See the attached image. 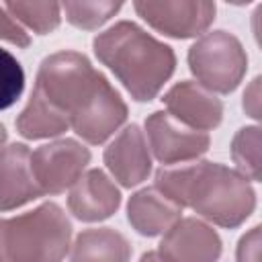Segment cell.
Segmentation results:
<instances>
[{
	"label": "cell",
	"instance_id": "1",
	"mask_svg": "<svg viewBox=\"0 0 262 262\" xmlns=\"http://www.w3.org/2000/svg\"><path fill=\"white\" fill-rule=\"evenodd\" d=\"M154 186L180 209L188 207L203 219L227 229L242 225L256 207V192L250 180L217 162L162 168Z\"/></svg>",
	"mask_w": 262,
	"mask_h": 262
},
{
	"label": "cell",
	"instance_id": "2",
	"mask_svg": "<svg viewBox=\"0 0 262 262\" xmlns=\"http://www.w3.org/2000/svg\"><path fill=\"white\" fill-rule=\"evenodd\" d=\"M92 45L96 57L139 102L156 98L176 66L172 47L129 20L96 35Z\"/></svg>",
	"mask_w": 262,
	"mask_h": 262
},
{
	"label": "cell",
	"instance_id": "3",
	"mask_svg": "<svg viewBox=\"0 0 262 262\" xmlns=\"http://www.w3.org/2000/svg\"><path fill=\"white\" fill-rule=\"evenodd\" d=\"M113 86L78 51H57L45 57L37 72L35 88L70 123L78 125L104 98Z\"/></svg>",
	"mask_w": 262,
	"mask_h": 262
},
{
	"label": "cell",
	"instance_id": "4",
	"mask_svg": "<svg viewBox=\"0 0 262 262\" xmlns=\"http://www.w3.org/2000/svg\"><path fill=\"white\" fill-rule=\"evenodd\" d=\"M72 223L55 203L0 219V262H61L70 252Z\"/></svg>",
	"mask_w": 262,
	"mask_h": 262
},
{
	"label": "cell",
	"instance_id": "5",
	"mask_svg": "<svg viewBox=\"0 0 262 262\" xmlns=\"http://www.w3.org/2000/svg\"><path fill=\"white\" fill-rule=\"evenodd\" d=\"M188 68L196 84L209 92L227 94L242 82L248 70V55L237 37L227 31H211L188 49Z\"/></svg>",
	"mask_w": 262,
	"mask_h": 262
},
{
	"label": "cell",
	"instance_id": "6",
	"mask_svg": "<svg viewBox=\"0 0 262 262\" xmlns=\"http://www.w3.org/2000/svg\"><path fill=\"white\" fill-rule=\"evenodd\" d=\"M90 162V151L76 139H57L31 151V172L43 194L72 188Z\"/></svg>",
	"mask_w": 262,
	"mask_h": 262
},
{
	"label": "cell",
	"instance_id": "7",
	"mask_svg": "<svg viewBox=\"0 0 262 262\" xmlns=\"http://www.w3.org/2000/svg\"><path fill=\"white\" fill-rule=\"evenodd\" d=\"M137 14L156 31L188 39L201 35L215 18V4L207 0H176V2H135Z\"/></svg>",
	"mask_w": 262,
	"mask_h": 262
},
{
	"label": "cell",
	"instance_id": "8",
	"mask_svg": "<svg viewBox=\"0 0 262 262\" xmlns=\"http://www.w3.org/2000/svg\"><path fill=\"white\" fill-rule=\"evenodd\" d=\"M145 133H147V147L154 151L156 160L166 166L196 160L209 149L211 143L207 133L182 125L164 111L151 113L147 117Z\"/></svg>",
	"mask_w": 262,
	"mask_h": 262
},
{
	"label": "cell",
	"instance_id": "9",
	"mask_svg": "<svg viewBox=\"0 0 262 262\" xmlns=\"http://www.w3.org/2000/svg\"><path fill=\"white\" fill-rule=\"evenodd\" d=\"M158 256L164 262H217L221 239L209 223L196 217H180L164 233Z\"/></svg>",
	"mask_w": 262,
	"mask_h": 262
},
{
	"label": "cell",
	"instance_id": "10",
	"mask_svg": "<svg viewBox=\"0 0 262 262\" xmlns=\"http://www.w3.org/2000/svg\"><path fill=\"white\" fill-rule=\"evenodd\" d=\"M164 104L168 108V115H172L176 121L203 133L215 129L223 117L221 100L213 92L190 80L174 84L164 94Z\"/></svg>",
	"mask_w": 262,
	"mask_h": 262
},
{
	"label": "cell",
	"instance_id": "11",
	"mask_svg": "<svg viewBox=\"0 0 262 262\" xmlns=\"http://www.w3.org/2000/svg\"><path fill=\"white\" fill-rule=\"evenodd\" d=\"M104 164L123 186L143 182L151 170V156L143 131L137 125L125 127L104 149Z\"/></svg>",
	"mask_w": 262,
	"mask_h": 262
},
{
	"label": "cell",
	"instance_id": "12",
	"mask_svg": "<svg viewBox=\"0 0 262 262\" xmlns=\"http://www.w3.org/2000/svg\"><path fill=\"white\" fill-rule=\"evenodd\" d=\"M121 205V192L102 170H88L70 188L68 209L80 221H102Z\"/></svg>",
	"mask_w": 262,
	"mask_h": 262
},
{
	"label": "cell",
	"instance_id": "13",
	"mask_svg": "<svg viewBox=\"0 0 262 262\" xmlns=\"http://www.w3.org/2000/svg\"><path fill=\"white\" fill-rule=\"evenodd\" d=\"M43 192L31 172V151L25 143H10L0 151V211L23 207Z\"/></svg>",
	"mask_w": 262,
	"mask_h": 262
},
{
	"label": "cell",
	"instance_id": "14",
	"mask_svg": "<svg viewBox=\"0 0 262 262\" xmlns=\"http://www.w3.org/2000/svg\"><path fill=\"white\" fill-rule=\"evenodd\" d=\"M182 209L168 201L156 186L141 188L127 203V219L131 227L147 237L166 233L178 219Z\"/></svg>",
	"mask_w": 262,
	"mask_h": 262
},
{
	"label": "cell",
	"instance_id": "15",
	"mask_svg": "<svg viewBox=\"0 0 262 262\" xmlns=\"http://www.w3.org/2000/svg\"><path fill=\"white\" fill-rule=\"evenodd\" d=\"M131 246L111 227L84 229L72 244L70 262H129Z\"/></svg>",
	"mask_w": 262,
	"mask_h": 262
},
{
	"label": "cell",
	"instance_id": "16",
	"mask_svg": "<svg viewBox=\"0 0 262 262\" xmlns=\"http://www.w3.org/2000/svg\"><path fill=\"white\" fill-rule=\"evenodd\" d=\"M70 127L68 119L53 108L37 90H33L27 106L16 119V129L27 139H43L61 135Z\"/></svg>",
	"mask_w": 262,
	"mask_h": 262
},
{
	"label": "cell",
	"instance_id": "17",
	"mask_svg": "<svg viewBox=\"0 0 262 262\" xmlns=\"http://www.w3.org/2000/svg\"><path fill=\"white\" fill-rule=\"evenodd\" d=\"M6 12L14 18L25 23L39 35L51 33L59 25V10L57 2H6Z\"/></svg>",
	"mask_w": 262,
	"mask_h": 262
},
{
	"label": "cell",
	"instance_id": "18",
	"mask_svg": "<svg viewBox=\"0 0 262 262\" xmlns=\"http://www.w3.org/2000/svg\"><path fill=\"white\" fill-rule=\"evenodd\" d=\"M231 158L248 180H260V127H244L231 141Z\"/></svg>",
	"mask_w": 262,
	"mask_h": 262
},
{
	"label": "cell",
	"instance_id": "19",
	"mask_svg": "<svg viewBox=\"0 0 262 262\" xmlns=\"http://www.w3.org/2000/svg\"><path fill=\"white\" fill-rule=\"evenodd\" d=\"M59 6L66 12V18L74 27L92 31L104 25L111 16H115L123 4L121 2H63Z\"/></svg>",
	"mask_w": 262,
	"mask_h": 262
},
{
	"label": "cell",
	"instance_id": "20",
	"mask_svg": "<svg viewBox=\"0 0 262 262\" xmlns=\"http://www.w3.org/2000/svg\"><path fill=\"white\" fill-rule=\"evenodd\" d=\"M23 88L25 72L18 59L6 49H0V111L12 106L23 94Z\"/></svg>",
	"mask_w": 262,
	"mask_h": 262
},
{
	"label": "cell",
	"instance_id": "21",
	"mask_svg": "<svg viewBox=\"0 0 262 262\" xmlns=\"http://www.w3.org/2000/svg\"><path fill=\"white\" fill-rule=\"evenodd\" d=\"M0 39L14 43L16 47H27L31 43L29 33L6 12L4 6H0Z\"/></svg>",
	"mask_w": 262,
	"mask_h": 262
},
{
	"label": "cell",
	"instance_id": "22",
	"mask_svg": "<svg viewBox=\"0 0 262 262\" xmlns=\"http://www.w3.org/2000/svg\"><path fill=\"white\" fill-rule=\"evenodd\" d=\"M237 262H260V225L252 227L237 244Z\"/></svg>",
	"mask_w": 262,
	"mask_h": 262
},
{
	"label": "cell",
	"instance_id": "23",
	"mask_svg": "<svg viewBox=\"0 0 262 262\" xmlns=\"http://www.w3.org/2000/svg\"><path fill=\"white\" fill-rule=\"evenodd\" d=\"M244 108L250 113V117L260 119V78H254L250 88L244 92Z\"/></svg>",
	"mask_w": 262,
	"mask_h": 262
},
{
	"label": "cell",
	"instance_id": "24",
	"mask_svg": "<svg viewBox=\"0 0 262 262\" xmlns=\"http://www.w3.org/2000/svg\"><path fill=\"white\" fill-rule=\"evenodd\" d=\"M139 262H164V260L158 256V252H145Z\"/></svg>",
	"mask_w": 262,
	"mask_h": 262
},
{
	"label": "cell",
	"instance_id": "25",
	"mask_svg": "<svg viewBox=\"0 0 262 262\" xmlns=\"http://www.w3.org/2000/svg\"><path fill=\"white\" fill-rule=\"evenodd\" d=\"M4 141H6V129L0 125V151H2V145H4Z\"/></svg>",
	"mask_w": 262,
	"mask_h": 262
}]
</instances>
